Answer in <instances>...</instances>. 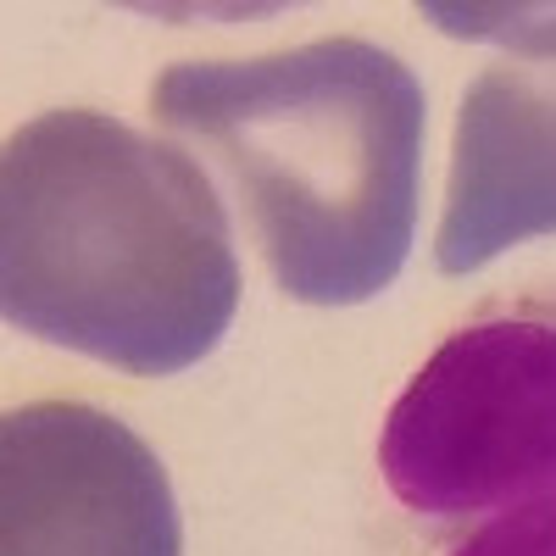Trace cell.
<instances>
[{
  "mask_svg": "<svg viewBox=\"0 0 556 556\" xmlns=\"http://www.w3.org/2000/svg\"><path fill=\"white\" fill-rule=\"evenodd\" d=\"M451 556H556V484L529 501L495 506Z\"/></svg>",
  "mask_w": 556,
  "mask_h": 556,
  "instance_id": "8992f818",
  "label": "cell"
},
{
  "mask_svg": "<svg viewBox=\"0 0 556 556\" xmlns=\"http://www.w3.org/2000/svg\"><path fill=\"white\" fill-rule=\"evenodd\" d=\"M151 106L235 173L290 301L356 306L395 285L424 178V84L401 56L312 39L251 62H178Z\"/></svg>",
  "mask_w": 556,
  "mask_h": 556,
  "instance_id": "7a4b0ae2",
  "label": "cell"
},
{
  "mask_svg": "<svg viewBox=\"0 0 556 556\" xmlns=\"http://www.w3.org/2000/svg\"><path fill=\"white\" fill-rule=\"evenodd\" d=\"M424 17L462 39H501L534 56H556V7H445V0H429Z\"/></svg>",
  "mask_w": 556,
  "mask_h": 556,
  "instance_id": "52a82bcc",
  "label": "cell"
},
{
  "mask_svg": "<svg viewBox=\"0 0 556 556\" xmlns=\"http://www.w3.org/2000/svg\"><path fill=\"white\" fill-rule=\"evenodd\" d=\"M0 306L123 374H184L240 306L223 201L184 151L117 117L45 112L0 162Z\"/></svg>",
  "mask_w": 556,
  "mask_h": 556,
  "instance_id": "6da1fadb",
  "label": "cell"
},
{
  "mask_svg": "<svg viewBox=\"0 0 556 556\" xmlns=\"http://www.w3.org/2000/svg\"><path fill=\"white\" fill-rule=\"evenodd\" d=\"M379 468L424 518H473L556 484V323L490 317L451 334L384 417Z\"/></svg>",
  "mask_w": 556,
  "mask_h": 556,
  "instance_id": "3957f363",
  "label": "cell"
},
{
  "mask_svg": "<svg viewBox=\"0 0 556 556\" xmlns=\"http://www.w3.org/2000/svg\"><path fill=\"white\" fill-rule=\"evenodd\" d=\"M540 235H556V62L490 67L456 112L434 262L479 273Z\"/></svg>",
  "mask_w": 556,
  "mask_h": 556,
  "instance_id": "5b68a950",
  "label": "cell"
},
{
  "mask_svg": "<svg viewBox=\"0 0 556 556\" xmlns=\"http://www.w3.org/2000/svg\"><path fill=\"white\" fill-rule=\"evenodd\" d=\"M0 556H184L156 451L96 406H17L0 424Z\"/></svg>",
  "mask_w": 556,
  "mask_h": 556,
  "instance_id": "277c9868",
  "label": "cell"
}]
</instances>
